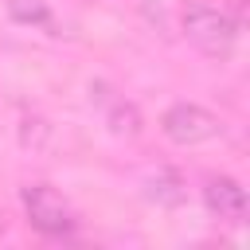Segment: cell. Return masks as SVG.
<instances>
[{
	"instance_id": "obj_1",
	"label": "cell",
	"mask_w": 250,
	"mask_h": 250,
	"mask_svg": "<svg viewBox=\"0 0 250 250\" xmlns=\"http://www.w3.org/2000/svg\"><path fill=\"white\" fill-rule=\"evenodd\" d=\"M184 35L203 55H230V47L238 43V20L230 12H223V8L191 0L184 8Z\"/></svg>"
},
{
	"instance_id": "obj_2",
	"label": "cell",
	"mask_w": 250,
	"mask_h": 250,
	"mask_svg": "<svg viewBox=\"0 0 250 250\" xmlns=\"http://www.w3.org/2000/svg\"><path fill=\"white\" fill-rule=\"evenodd\" d=\"M20 199H23V211H27L31 227H35L39 234L62 238V234H70V230L78 227L70 203H66L55 188H47V184H27V188L20 191Z\"/></svg>"
},
{
	"instance_id": "obj_3",
	"label": "cell",
	"mask_w": 250,
	"mask_h": 250,
	"mask_svg": "<svg viewBox=\"0 0 250 250\" xmlns=\"http://www.w3.org/2000/svg\"><path fill=\"white\" fill-rule=\"evenodd\" d=\"M160 129H164V137H168L172 145H188V148H191V145L215 141V137L223 133V121H219L211 109L195 105V102H176V105L164 109Z\"/></svg>"
},
{
	"instance_id": "obj_4",
	"label": "cell",
	"mask_w": 250,
	"mask_h": 250,
	"mask_svg": "<svg viewBox=\"0 0 250 250\" xmlns=\"http://www.w3.org/2000/svg\"><path fill=\"white\" fill-rule=\"evenodd\" d=\"M203 203H207V211H211L215 219H223V223H242V219H246V191H242V184L230 180V176H211L207 188H203Z\"/></svg>"
},
{
	"instance_id": "obj_5",
	"label": "cell",
	"mask_w": 250,
	"mask_h": 250,
	"mask_svg": "<svg viewBox=\"0 0 250 250\" xmlns=\"http://www.w3.org/2000/svg\"><path fill=\"white\" fill-rule=\"evenodd\" d=\"M145 188H148V199H156L160 207H176V203H184V195H188V184H184V176H180L176 168H156V172L145 180Z\"/></svg>"
},
{
	"instance_id": "obj_6",
	"label": "cell",
	"mask_w": 250,
	"mask_h": 250,
	"mask_svg": "<svg viewBox=\"0 0 250 250\" xmlns=\"http://www.w3.org/2000/svg\"><path fill=\"white\" fill-rule=\"evenodd\" d=\"M8 12H12L16 23H27V27H55L47 0H8Z\"/></svg>"
},
{
	"instance_id": "obj_7",
	"label": "cell",
	"mask_w": 250,
	"mask_h": 250,
	"mask_svg": "<svg viewBox=\"0 0 250 250\" xmlns=\"http://www.w3.org/2000/svg\"><path fill=\"white\" fill-rule=\"evenodd\" d=\"M105 117H109V129H113L117 137H137V133H141V109H137L133 102H113Z\"/></svg>"
}]
</instances>
